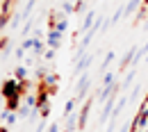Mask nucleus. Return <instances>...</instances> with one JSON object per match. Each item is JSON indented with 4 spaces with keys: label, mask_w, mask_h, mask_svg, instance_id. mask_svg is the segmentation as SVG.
<instances>
[{
    "label": "nucleus",
    "mask_w": 148,
    "mask_h": 132,
    "mask_svg": "<svg viewBox=\"0 0 148 132\" xmlns=\"http://www.w3.org/2000/svg\"><path fill=\"white\" fill-rule=\"evenodd\" d=\"M89 87H91V75H89V73H82V75H80V82L75 84V98H77V100L87 98Z\"/></svg>",
    "instance_id": "obj_1"
},
{
    "label": "nucleus",
    "mask_w": 148,
    "mask_h": 132,
    "mask_svg": "<svg viewBox=\"0 0 148 132\" xmlns=\"http://www.w3.org/2000/svg\"><path fill=\"white\" fill-rule=\"evenodd\" d=\"M116 91H121V84H119V82L107 84V87H100V89H98V94H96V100H98V103H107V100H110V96H114Z\"/></svg>",
    "instance_id": "obj_2"
},
{
    "label": "nucleus",
    "mask_w": 148,
    "mask_h": 132,
    "mask_svg": "<svg viewBox=\"0 0 148 132\" xmlns=\"http://www.w3.org/2000/svg\"><path fill=\"white\" fill-rule=\"evenodd\" d=\"M93 100H96V98H87L84 105H82V109L77 112V130H84V128H87V118H89V109H91Z\"/></svg>",
    "instance_id": "obj_3"
},
{
    "label": "nucleus",
    "mask_w": 148,
    "mask_h": 132,
    "mask_svg": "<svg viewBox=\"0 0 148 132\" xmlns=\"http://www.w3.org/2000/svg\"><path fill=\"white\" fill-rule=\"evenodd\" d=\"M46 43H48V48L57 50V48L62 46V32H57V30H48V34H46Z\"/></svg>",
    "instance_id": "obj_4"
},
{
    "label": "nucleus",
    "mask_w": 148,
    "mask_h": 132,
    "mask_svg": "<svg viewBox=\"0 0 148 132\" xmlns=\"http://www.w3.org/2000/svg\"><path fill=\"white\" fill-rule=\"evenodd\" d=\"M93 25H96V12H89L87 14V18H84V23H80V30H77V34H87L89 30H91Z\"/></svg>",
    "instance_id": "obj_5"
},
{
    "label": "nucleus",
    "mask_w": 148,
    "mask_h": 132,
    "mask_svg": "<svg viewBox=\"0 0 148 132\" xmlns=\"http://www.w3.org/2000/svg\"><path fill=\"white\" fill-rule=\"evenodd\" d=\"M91 62H93V57L91 55H84L77 64H75V75H80V73H87V68L91 66Z\"/></svg>",
    "instance_id": "obj_6"
},
{
    "label": "nucleus",
    "mask_w": 148,
    "mask_h": 132,
    "mask_svg": "<svg viewBox=\"0 0 148 132\" xmlns=\"http://www.w3.org/2000/svg\"><path fill=\"white\" fill-rule=\"evenodd\" d=\"M43 82H46V84H48L53 91H57V82H59V75H57V73H48V75L43 77Z\"/></svg>",
    "instance_id": "obj_7"
},
{
    "label": "nucleus",
    "mask_w": 148,
    "mask_h": 132,
    "mask_svg": "<svg viewBox=\"0 0 148 132\" xmlns=\"http://www.w3.org/2000/svg\"><path fill=\"white\" fill-rule=\"evenodd\" d=\"M112 59H114V50H110L107 55H105V59H103V64H100V73H107V68H110V64H112Z\"/></svg>",
    "instance_id": "obj_8"
},
{
    "label": "nucleus",
    "mask_w": 148,
    "mask_h": 132,
    "mask_svg": "<svg viewBox=\"0 0 148 132\" xmlns=\"http://www.w3.org/2000/svg\"><path fill=\"white\" fill-rule=\"evenodd\" d=\"M66 130H77V114H69L66 116Z\"/></svg>",
    "instance_id": "obj_9"
},
{
    "label": "nucleus",
    "mask_w": 148,
    "mask_h": 132,
    "mask_svg": "<svg viewBox=\"0 0 148 132\" xmlns=\"http://www.w3.org/2000/svg\"><path fill=\"white\" fill-rule=\"evenodd\" d=\"M77 103H80L77 98H71V100H69V103L64 105V116H69V114H73V112H75V107H77Z\"/></svg>",
    "instance_id": "obj_10"
},
{
    "label": "nucleus",
    "mask_w": 148,
    "mask_h": 132,
    "mask_svg": "<svg viewBox=\"0 0 148 132\" xmlns=\"http://www.w3.org/2000/svg\"><path fill=\"white\" fill-rule=\"evenodd\" d=\"M141 2H144V0H130L128 5H125V14H123V16H130L137 7H141Z\"/></svg>",
    "instance_id": "obj_11"
},
{
    "label": "nucleus",
    "mask_w": 148,
    "mask_h": 132,
    "mask_svg": "<svg viewBox=\"0 0 148 132\" xmlns=\"http://www.w3.org/2000/svg\"><path fill=\"white\" fill-rule=\"evenodd\" d=\"M116 82V71H107L105 75H103V87H107V84H114Z\"/></svg>",
    "instance_id": "obj_12"
},
{
    "label": "nucleus",
    "mask_w": 148,
    "mask_h": 132,
    "mask_svg": "<svg viewBox=\"0 0 148 132\" xmlns=\"http://www.w3.org/2000/svg\"><path fill=\"white\" fill-rule=\"evenodd\" d=\"M34 43H37V37H27V39H23L21 48H23V50H32V48H34Z\"/></svg>",
    "instance_id": "obj_13"
},
{
    "label": "nucleus",
    "mask_w": 148,
    "mask_h": 132,
    "mask_svg": "<svg viewBox=\"0 0 148 132\" xmlns=\"http://www.w3.org/2000/svg\"><path fill=\"white\" fill-rule=\"evenodd\" d=\"M14 75H16V80H21V82H23V80L27 77V68H25V66H16Z\"/></svg>",
    "instance_id": "obj_14"
},
{
    "label": "nucleus",
    "mask_w": 148,
    "mask_h": 132,
    "mask_svg": "<svg viewBox=\"0 0 148 132\" xmlns=\"http://www.w3.org/2000/svg\"><path fill=\"white\" fill-rule=\"evenodd\" d=\"M9 21H12V14H2L0 12V30H5L9 25Z\"/></svg>",
    "instance_id": "obj_15"
},
{
    "label": "nucleus",
    "mask_w": 148,
    "mask_h": 132,
    "mask_svg": "<svg viewBox=\"0 0 148 132\" xmlns=\"http://www.w3.org/2000/svg\"><path fill=\"white\" fill-rule=\"evenodd\" d=\"M34 2H37V0H30V2H27V5H25V9H23V14H21V16H23V18H27V16H30V14H32V9H34Z\"/></svg>",
    "instance_id": "obj_16"
},
{
    "label": "nucleus",
    "mask_w": 148,
    "mask_h": 132,
    "mask_svg": "<svg viewBox=\"0 0 148 132\" xmlns=\"http://www.w3.org/2000/svg\"><path fill=\"white\" fill-rule=\"evenodd\" d=\"M134 75H137V68L132 66V68H130V71H128V77L123 80V87H130V84H132V77H134Z\"/></svg>",
    "instance_id": "obj_17"
},
{
    "label": "nucleus",
    "mask_w": 148,
    "mask_h": 132,
    "mask_svg": "<svg viewBox=\"0 0 148 132\" xmlns=\"http://www.w3.org/2000/svg\"><path fill=\"white\" fill-rule=\"evenodd\" d=\"M55 30H57V32H62V34H64V32L69 30V21H66V18H62V21H59V23L55 25Z\"/></svg>",
    "instance_id": "obj_18"
},
{
    "label": "nucleus",
    "mask_w": 148,
    "mask_h": 132,
    "mask_svg": "<svg viewBox=\"0 0 148 132\" xmlns=\"http://www.w3.org/2000/svg\"><path fill=\"white\" fill-rule=\"evenodd\" d=\"M0 53H9V37H0Z\"/></svg>",
    "instance_id": "obj_19"
},
{
    "label": "nucleus",
    "mask_w": 148,
    "mask_h": 132,
    "mask_svg": "<svg viewBox=\"0 0 148 132\" xmlns=\"http://www.w3.org/2000/svg\"><path fill=\"white\" fill-rule=\"evenodd\" d=\"M39 116H41V118H43V121H46V118H48V116H50V105H43V107H41V109H39Z\"/></svg>",
    "instance_id": "obj_20"
},
{
    "label": "nucleus",
    "mask_w": 148,
    "mask_h": 132,
    "mask_svg": "<svg viewBox=\"0 0 148 132\" xmlns=\"http://www.w3.org/2000/svg\"><path fill=\"white\" fill-rule=\"evenodd\" d=\"M30 112H32V107H30V105H21V107H18V112H16V114H18V116H27Z\"/></svg>",
    "instance_id": "obj_21"
},
{
    "label": "nucleus",
    "mask_w": 148,
    "mask_h": 132,
    "mask_svg": "<svg viewBox=\"0 0 148 132\" xmlns=\"http://www.w3.org/2000/svg\"><path fill=\"white\" fill-rule=\"evenodd\" d=\"M84 7H87V2H84V0H77V2H75V12H77V14H80V12H84Z\"/></svg>",
    "instance_id": "obj_22"
},
{
    "label": "nucleus",
    "mask_w": 148,
    "mask_h": 132,
    "mask_svg": "<svg viewBox=\"0 0 148 132\" xmlns=\"http://www.w3.org/2000/svg\"><path fill=\"white\" fill-rule=\"evenodd\" d=\"M55 53H57V50H53V48H48V50L43 53V59H53V57H55Z\"/></svg>",
    "instance_id": "obj_23"
},
{
    "label": "nucleus",
    "mask_w": 148,
    "mask_h": 132,
    "mask_svg": "<svg viewBox=\"0 0 148 132\" xmlns=\"http://www.w3.org/2000/svg\"><path fill=\"white\" fill-rule=\"evenodd\" d=\"M46 132H59V123H57V121H55V123H50Z\"/></svg>",
    "instance_id": "obj_24"
},
{
    "label": "nucleus",
    "mask_w": 148,
    "mask_h": 132,
    "mask_svg": "<svg viewBox=\"0 0 148 132\" xmlns=\"http://www.w3.org/2000/svg\"><path fill=\"white\" fill-rule=\"evenodd\" d=\"M30 30H32V23H30V21H27V23H25V27H23V39H25V34H27V32H30Z\"/></svg>",
    "instance_id": "obj_25"
},
{
    "label": "nucleus",
    "mask_w": 148,
    "mask_h": 132,
    "mask_svg": "<svg viewBox=\"0 0 148 132\" xmlns=\"http://www.w3.org/2000/svg\"><path fill=\"white\" fill-rule=\"evenodd\" d=\"M141 7H146V9H148V0H144V2H141Z\"/></svg>",
    "instance_id": "obj_26"
},
{
    "label": "nucleus",
    "mask_w": 148,
    "mask_h": 132,
    "mask_svg": "<svg viewBox=\"0 0 148 132\" xmlns=\"http://www.w3.org/2000/svg\"><path fill=\"white\" fill-rule=\"evenodd\" d=\"M144 103H146V107H148V94H146V98H144Z\"/></svg>",
    "instance_id": "obj_27"
},
{
    "label": "nucleus",
    "mask_w": 148,
    "mask_h": 132,
    "mask_svg": "<svg viewBox=\"0 0 148 132\" xmlns=\"http://www.w3.org/2000/svg\"><path fill=\"white\" fill-rule=\"evenodd\" d=\"M146 62H148V55H146Z\"/></svg>",
    "instance_id": "obj_28"
},
{
    "label": "nucleus",
    "mask_w": 148,
    "mask_h": 132,
    "mask_svg": "<svg viewBox=\"0 0 148 132\" xmlns=\"http://www.w3.org/2000/svg\"><path fill=\"white\" fill-rule=\"evenodd\" d=\"M139 132H141V130H139Z\"/></svg>",
    "instance_id": "obj_29"
}]
</instances>
